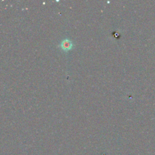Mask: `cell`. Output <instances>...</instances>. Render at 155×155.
I'll use <instances>...</instances> for the list:
<instances>
[{
  "instance_id": "cell-1",
  "label": "cell",
  "mask_w": 155,
  "mask_h": 155,
  "mask_svg": "<svg viewBox=\"0 0 155 155\" xmlns=\"http://www.w3.org/2000/svg\"><path fill=\"white\" fill-rule=\"evenodd\" d=\"M59 47L64 51H67L73 48V44L71 40L65 38L61 41V42L59 44Z\"/></svg>"
}]
</instances>
